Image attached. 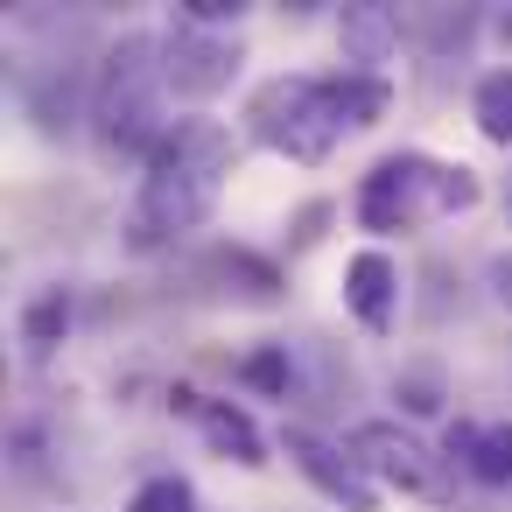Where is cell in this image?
<instances>
[{
  "mask_svg": "<svg viewBox=\"0 0 512 512\" xmlns=\"http://www.w3.org/2000/svg\"><path fill=\"white\" fill-rule=\"evenodd\" d=\"M225 176H232V134L218 120H176V134L148 155V176H141V197L127 218L134 253H155L162 239L204 225Z\"/></svg>",
  "mask_w": 512,
  "mask_h": 512,
  "instance_id": "6da1fadb",
  "label": "cell"
},
{
  "mask_svg": "<svg viewBox=\"0 0 512 512\" xmlns=\"http://www.w3.org/2000/svg\"><path fill=\"white\" fill-rule=\"evenodd\" d=\"M169 71H162V43L155 36H127L106 71H99V92H92V120H99V141L113 155H155L176 120H169Z\"/></svg>",
  "mask_w": 512,
  "mask_h": 512,
  "instance_id": "7a4b0ae2",
  "label": "cell"
},
{
  "mask_svg": "<svg viewBox=\"0 0 512 512\" xmlns=\"http://www.w3.org/2000/svg\"><path fill=\"white\" fill-rule=\"evenodd\" d=\"M477 204V176L463 162H428V155H386L358 183V225L365 232H414L428 218H456Z\"/></svg>",
  "mask_w": 512,
  "mask_h": 512,
  "instance_id": "3957f363",
  "label": "cell"
},
{
  "mask_svg": "<svg viewBox=\"0 0 512 512\" xmlns=\"http://www.w3.org/2000/svg\"><path fill=\"white\" fill-rule=\"evenodd\" d=\"M246 127L260 148L288 155V162H323L344 134L337 120V99H330V78H267L246 106Z\"/></svg>",
  "mask_w": 512,
  "mask_h": 512,
  "instance_id": "277c9868",
  "label": "cell"
},
{
  "mask_svg": "<svg viewBox=\"0 0 512 512\" xmlns=\"http://www.w3.org/2000/svg\"><path fill=\"white\" fill-rule=\"evenodd\" d=\"M162 71H169V92L183 99H218L239 71V43L218 36V29H197V22H176L169 43H162Z\"/></svg>",
  "mask_w": 512,
  "mask_h": 512,
  "instance_id": "5b68a950",
  "label": "cell"
},
{
  "mask_svg": "<svg viewBox=\"0 0 512 512\" xmlns=\"http://www.w3.org/2000/svg\"><path fill=\"white\" fill-rule=\"evenodd\" d=\"M351 456H358V470H365V477L400 484V491H435V484H442V477H435L428 442H421V435H407L400 421H365V428H351Z\"/></svg>",
  "mask_w": 512,
  "mask_h": 512,
  "instance_id": "8992f818",
  "label": "cell"
},
{
  "mask_svg": "<svg viewBox=\"0 0 512 512\" xmlns=\"http://www.w3.org/2000/svg\"><path fill=\"white\" fill-rule=\"evenodd\" d=\"M281 449H288V463L330 498V505H344V512H372V477L358 470V456H344V449H330L323 435H309V428H288L281 435Z\"/></svg>",
  "mask_w": 512,
  "mask_h": 512,
  "instance_id": "52a82bcc",
  "label": "cell"
},
{
  "mask_svg": "<svg viewBox=\"0 0 512 512\" xmlns=\"http://www.w3.org/2000/svg\"><path fill=\"white\" fill-rule=\"evenodd\" d=\"M176 407L197 414V428H204V442H211L218 456H232V463H246V470L267 463V442H260V428H253L246 407H232V400H204V393H190V386H176Z\"/></svg>",
  "mask_w": 512,
  "mask_h": 512,
  "instance_id": "ba28073f",
  "label": "cell"
},
{
  "mask_svg": "<svg viewBox=\"0 0 512 512\" xmlns=\"http://www.w3.org/2000/svg\"><path fill=\"white\" fill-rule=\"evenodd\" d=\"M344 302H351V316H358L365 330H393V316H400V267H393L379 246H365V253L344 267Z\"/></svg>",
  "mask_w": 512,
  "mask_h": 512,
  "instance_id": "9c48e42d",
  "label": "cell"
},
{
  "mask_svg": "<svg viewBox=\"0 0 512 512\" xmlns=\"http://www.w3.org/2000/svg\"><path fill=\"white\" fill-rule=\"evenodd\" d=\"M449 456H463L477 484H512V421H498V428H449Z\"/></svg>",
  "mask_w": 512,
  "mask_h": 512,
  "instance_id": "30bf717a",
  "label": "cell"
},
{
  "mask_svg": "<svg viewBox=\"0 0 512 512\" xmlns=\"http://www.w3.org/2000/svg\"><path fill=\"white\" fill-rule=\"evenodd\" d=\"M393 50H400L393 8H344V57L351 64H386Z\"/></svg>",
  "mask_w": 512,
  "mask_h": 512,
  "instance_id": "8fae6325",
  "label": "cell"
},
{
  "mask_svg": "<svg viewBox=\"0 0 512 512\" xmlns=\"http://www.w3.org/2000/svg\"><path fill=\"white\" fill-rule=\"evenodd\" d=\"M470 113H477V134H484V141L512 148V71H491V78H477V99H470Z\"/></svg>",
  "mask_w": 512,
  "mask_h": 512,
  "instance_id": "7c38bea8",
  "label": "cell"
},
{
  "mask_svg": "<svg viewBox=\"0 0 512 512\" xmlns=\"http://www.w3.org/2000/svg\"><path fill=\"white\" fill-rule=\"evenodd\" d=\"M127 512H197V491H190V477H148L127 498Z\"/></svg>",
  "mask_w": 512,
  "mask_h": 512,
  "instance_id": "4fadbf2b",
  "label": "cell"
},
{
  "mask_svg": "<svg viewBox=\"0 0 512 512\" xmlns=\"http://www.w3.org/2000/svg\"><path fill=\"white\" fill-rule=\"evenodd\" d=\"M246 379L288 400V379H295V372H288V344H267V351H253V358H246Z\"/></svg>",
  "mask_w": 512,
  "mask_h": 512,
  "instance_id": "5bb4252c",
  "label": "cell"
},
{
  "mask_svg": "<svg viewBox=\"0 0 512 512\" xmlns=\"http://www.w3.org/2000/svg\"><path fill=\"white\" fill-rule=\"evenodd\" d=\"M57 323H71V302H64V295H43V302L29 309V344H36V351H50Z\"/></svg>",
  "mask_w": 512,
  "mask_h": 512,
  "instance_id": "9a60e30c",
  "label": "cell"
},
{
  "mask_svg": "<svg viewBox=\"0 0 512 512\" xmlns=\"http://www.w3.org/2000/svg\"><path fill=\"white\" fill-rule=\"evenodd\" d=\"M183 22H197V29H225V22H239V0H183Z\"/></svg>",
  "mask_w": 512,
  "mask_h": 512,
  "instance_id": "2e32d148",
  "label": "cell"
},
{
  "mask_svg": "<svg viewBox=\"0 0 512 512\" xmlns=\"http://www.w3.org/2000/svg\"><path fill=\"white\" fill-rule=\"evenodd\" d=\"M498 302H512V260H498Z\"/></svg>",
  "mask_w": 512,
  "mask_h": 512,
  "instance_id": "e0dca14e",
  "label": "cell"
}]
</instances>
